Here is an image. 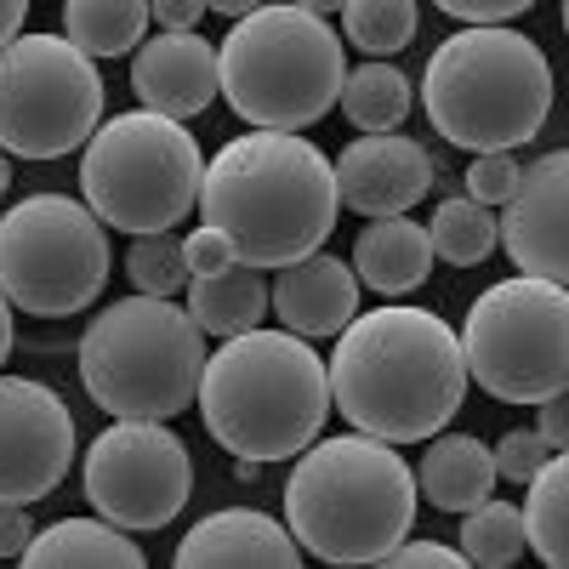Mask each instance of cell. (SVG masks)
I'll list each match as a JSON object with an SVG mask.
<instances>
[{"label":"cell","instance_id":"cell-1","mask_svg":"<svg viewBox=\"0 0 569 569\" xmlns=\"http://www.w3.org/2000/svg\"><path fill=\"white\" fill-rule=\"evenodd\" d=\"M461 337L427 308H370L353 313L330 353V405L359 433L388 445H421L445 433L467 399Z\"/></svg>","mask_w":569,"mask_h":569},{"label":"cell","instance_id":"cell-2","mask_svg":"<svg viewBox=\"0 0 569 569\" xmlns=\"http://www.w3.org/2000/svg\"><path fill=\"white\" fill-rule=\"evenodd\" d=\"M342 194L337 166L302 131H246L217 149L200 182V217L217 222L240 262L291 268L325 251Z\"/></svg>","mask_w":569,"mask_h":569},{"label":"cell","instance_id":"cell-3","mask_svg":"<svg viewBox=\"0 0 569 569\" xmlns=\"http://www.w3.org/2000/svg\"><path fill=\"white\" fill-rule=\"evenodd\" d=\"M421 485L410 461L376 433H337L313 439L291 479H284V525L297 547L319 563L359 569V563H388V552L416 525Z\"/></svg>","mask_w":569,"mask_h":569},{"label":"cell","instance_id":"cell-4","mask_svg":"<svg viewBox=\"0 0 569 569\" xmlns=\"http://www.w3.org/2000/svg\"><path fill=\"white\" fill-rule=\"evenodd\" d=\"M200 416L228 456H251L262 467L291 461L325 433L330 365L284 325L222 337V348L206 359Z\"/></svg>","mask_w":569,"mask_h":569},{"label":"cell","instance_id":"cell-5","mask_svg":"<svg viewBox=\"0 0 569 569\" xmlns=\"http://www.w3.org/2000/svg\"><path fill=\"white\" fill-rule=\"evenodd\" d=\"M421 109L456 149H525L552 114V63L507 23H461L427 58Z\"/></svg>","mask_w":569,"mask_h":569},{"label":"cell","instance_id":"cell-6","mask_svg":"<svg viewBox=\"0 0 569 569\" xmlns=\"http://www.w3.org/2000/svg\"><path fill=\"white\" fill-rule=\"evenodd\" d=\"M206 330L194 313L171 297L137 291L126 302H109L80 337V388L86 399L131 416V421H171L200 405L206 382Z\"/></svg>","mask_w":569,"mask_h":569},{"label":"cell","instance_id":"cell-7","mask_svg":"<svg viewBox=\"0 0 569 569\" xmlns=\"http://www.w3.org/2000/svg\"><path fill=\"white\" fill-rule=\"evenodd\" d=\"M217 74L222 98L246 126L262 131H302L330 114V103L342 98L348 58L342 34L330 29V18L308 7H262L233 18V29L217 46Z\"/></svg>","mask_w":569,"mask_h":569},{"label":"cell","instance_id":"cell-8","mask_svg":"<svg viewBox=\"0 0 569 569\" xmlns=\"http://www.w3.org/2000/svg\"><path fill=\"white\" fill-rule=\"evenodd\" d=\"M206 154L194 131L171 114L131 109L91 131L80 149V194L120 233H160L177 228L200 200Z\"/></svg>","mask_w":569,"mask_h":569},{"label":"cell","instance_id":"cell-9","mask_svg":"<svg viewBox=\"0 0 569 569\" xmlns=\"http://www.w3.org/2000/svg\"><path fill=\"white\" fill-rule=\"evenodd\" d=\"M467 376L501 405H541L569 382V284L518 273L467 308Z\"/></svg>","mask_w":569,"mask_h":569},{"label":"cell","instance_id":"cell-10","mask_svg":"<svg viewBox=\"0 0 569 569\" xmlns=\"http://www.w3.org/2000/svg\"><path fill=\"white\" fill-rule=\"evenodd\" d=\"M109 222L86 200L29 194L0 217V291L34 319H69L109 284Z\"/></svg>","mask_w":569,"mask_h":569},{"label":"cell","instance_id":"cell-11","mask_svg":"<svg viewBox=\"0 0 569 569\" xmlns=\"http://www.w3.org/2000/svg\"><path fill=\"white\" fill-rule=\"evenodd\" d=\"M103 126V74L69 34H18L0 46V149L63 160Z\"/></svg>","mask_w":569,"mask_h":569},{"label":"cell","instance_id":"cell-12","mask_svg":"<svg viewBox=\"0 0 569 569\" xmlns=\"http://www.w3.org/2000/svg\"><path fill=\"white\" fill-rule=\"evenodd\" d=\"M80 485H86V501L109 525H120L131 536L166 530L188 507V496H194V456H188V445L166 421L114 416V427H103L91 439V450L80 461Z\"/></svg>","mask_w":569,"mask_h":569},{"label":"cell","instance_id":"cell-13","mask_svg":"<svg viewBox=\"0 0 569 569\" xmlns=\"http://www.w3.org/2000/svg\"><path fill=\"white\" fill-rule=\"evenodd\" d=\"M74 467V416L34 376H0V501H40Z\"/></svg>","mask_w":569,"mask_h":569},{"label":"cell","instance_id":"cell-14","mask_svg":"<svg viewBox=\"0 0 569 569\" xmlns=\"http://www.w3.org/2000/svg\"><path fill=\"white\" fill-rule=\"evenodd\" d=\"M501 246L525 273L569 284V149H552L518 171L501 211Z\"/></svg>","mask_w":569,"mask_h":569},{"label":"cell","instance_id":"cell-15","mask_svg":"<svg viewBox=\"0 0 569 569\" xmlns=\"http://www.w3.org/2000/svg\"><path fill=\"white\" fill-rule=\"evenodd\" d=\"M433 177H439L433 154L405 131H365L337 154V194L359 217H399L421 206Z\"/></svg>","mask_w":569,"mask_h":569},{"label":"cell","instance_id":"cell-16","mask_svg":"<svg viewBox=\"0 0 569 569\" xmlns=\"http://www.w3.org/2000/svg\"><path fill=\"white\" fill-rule=\"evenodd\" d=\"M131 91L142 109L171 114V120H194L217 103L222 74H217V46L200 29H160L142 34L131 52Z\"/></svg>","mask_w":569,"mask_h":569},{"label":"cell","instance_id":"cell-17","mask_svg":"<svg viewBox=\"0 0 569 569\" xmlns=\"http://www.w3.org/2000/svg\"><path fill=\"white\" fill-rule=\"evenodd\" d=\"M302 547L291 525L257 512V507H222L206 512L194 530L177 541L182 569H297Z\"/></svg>","mask_w":569,"mask_h":569},{"label":"cell","instance_id":"cell-18","mask_svg":"<svg viewBox=\"0 0 569 569\" xmlns=\"http://www.w3.org/2000/svg\"><path fill=\"white\" fill-rule=\"evenodd\" d=\"M273 313L284 330H297L308 342H325V337H342L348 319L359 313V273L353 262H337V257H302L291 268H279L273 279Z\"/></svg>","mask_w":569,"mask_h":569},{"label":"cell","instance_id":"cell-19","mask_svg":"<svg viewBox=\"0 0 569 569\" xmlns=\"http://www.w3.org/2000/svg\"><path fill=\"white\" fill-rule=\"evenodd\" d=\"M353 273L376 297H410L427 284V273H433V240H427V228L410 222L405 211L399 217H370L353 240Z\"/></svg>","mask_w":569,"mask_h":569},{"label":"cell","instance_id":"cell-20","mask_svg":"<svg viewBox=\"0 0 569 569\" xmlns=\"http://www.w3.org/2000/svg\"><path fill=\"white\" fill-rule=\"evenodd\" d=\"M416 485H421V501L433 507V512H456L461 518L467 507L490 501V490L501 485L496 450L485 439H472V433H445V439L427 445Z\"/></svg>","mask_w":569,"mask_h":569},{"label":"cell","instance_id":"cell-21","mask_svg":"<svg viewBox=\"0 0 569 569\" xmlns=\"http://www.w3.org/2000/svg\"><path fill=\"white\" fill-rule=\"evenodd\" d=\"M188 313L206 337H240V330H257L262 313H273V284L268 268L233 262L222 273H194L188 279Z\"/></svg>","mask_w":569,"mask_h":569},{"label":"cell","instance_id":"cell-22","mask_svg":"<svg viewBox=\"0 0 569 569\" xmlns=\"http://www.w3.org/2000/svg\"><path fill=\"white\" fill-rule=\"evenodd\" d=\"M23 563L34 569H137L142 552L131 530L109 525V518H58L52 530H34Z\"/></svg>","mask_w":569,"mask_h":569},{"label":"cell","instance_id":"cell-23","mask_svg":"<svg viewBox=\"0 0 569 569\" xmlns=\"http://www.w3.org/2000/svg\"><path fill=\"white\" fill-rule=\"evenodd\" d=\"M149 23V0H63V34L86 58H131Z\"/></svg>","mask_w":569,"mask_h":569},{"label":"cell","instance_id":"cell-24","mask_svg":"<svg viewBox=\"0 0 569 569\" xmlns=\"http://www.w3.org/2000/svg\"><path fill=\"white\" fill-rule=\"evenodd\" d=\"M525 536L530 552L552 569H569V450H552L525 496Z\"/></svg>","mask_w":569,"mask_h":569},{"label":"cell","instance_id":"cell-25","mask_svg":"<svg viewBox=\"0 0 569 569\" xmlns=\"http://www.w3.org/2000/svg\"><path fill=\"white\" fill-rule=\"evenodd\" d=\"M342 114L359 126V131H399L416 109V91H410V74L393 69L388 58H370L365 69H353L342 80Z\"/></svg>","mask_w":569,"mask_h":569},{"label":"cell","instance_id":"cell-26","mask_svg":"<svg viewBox=\"0 0 569 569\" xmlns=\"http://www.w3.org/2000/svg\"><path fill=\"white\" fill-rule=\"evenodd\" d=\"M427 240H433V257L456 262V268H479L490 262V251L501 246V217L496 206L472 200V194H456L433 211V222H427Z\"/></svg>","mask_w":569,"mask_h":569},{"label":"cell","instance_id":"cell-27","mask_svg":"<svg viewBox=\"0 0 569 569\" xmlns=\"http://www.w3.org/2000/svg\"><path fill=\"white\" fill-rule=\"evenodd\" d=\"M530 547L525 536V507H512V501H479V507H467L461 512V558L467 563H485V569H507L518 563Z\"/></svg>","mask_w":569,"mask_h":569},{"label":"cell","instance_id":"cell-28","mask_svg":"<svg viewBox=\"0 0 569 569\" xmlns=\"http://www.w3.org/2000/svg\"><path fill=\"white\" fill-rule=\"evenodd\" d=\"M342 34L365 58H393L416 40V0H348Z\"/></svg>","mask_w":569,"mask_h":569},{"label":"cell","instance_id":"cell-29","mask_svg":"<svg viewBox=\"0 0 569 569\" xmlns=\"http://www.w3.org/2000/svg\"><path fill=\"white\" fill-rule=\"evenodd\" d=\"M126 273L137 291H149V297H177L188 291V251L171 228L160 233H137L131 240V257H126Z\"/></svg>","mask_w":569,"mask_h":569},{"label":"cell","instance_id":"cell-30","mask_svg":"<svg viewBox=\"0 0 569 569\" xmlns=\"http://www.w3.org/2000/svg\"><path fill=\"white\" fill-rule=\"evenodd\" d=\"M490 450H496V472L507 485H530L541 472V461L552 456V445L541 439V427H512V433H501Z\"/></svg>","mask_w":569,"mask_h":569},{"label":"cell","instance_id":"cell-31","mask_svg":"<svg viewBox=\"0 0 569 569\" xmlns=\"http://www.w3.org/2000/svg\"><path fill=\"white\" fill-rule=\"evenodd\" d=\"M518 166L512 149H485V154H472L467 166V194L472 200H485V206H507L512 200V188H518Z\"/></svg>","mask_w":569,"mask_h":569},{"label":"cell","instance_id":"cell-32","mask_svg":"<svg viewBox=\"0 0 569 569\" xmlns=\"http://www.w3.org/2000/svg\"><path fill=\"white\" fill-rule=\"evenodd\" d=\"M182 251H188V279H194V273H222V268L240 262V251H233V240H228L217 222H200L182 240Z\"/></svg>","mask_w":569,"mask_h":569},{"label":"cell","instance_id":"cell-33","mask_svg":"<svg viewBox=\"0 0 569 569\" xmlns=\"http://www.w3.org/2000/svg\"><path fill=\"white\" fill-rule=\"evenodd\" d=\"M433 7L456 23H512V18H525L536 0H433Z\"/></svg>","mask_w":569,"mask_h":569},{"label":"cell","instance_id":"cell-34","mask_svg":"<svg viewBox=\"0 0 569 569\" xmlns=\"http://www.w3.org/2000/svg\"><path fill=\"white\" fill-rule=\"evenodd\" d=\"M29 541H34L29 501H0V558H23Z\"/></svg>","mask_w":569,"mask_h":569},{"label":"cell","instance_id":"cell-35","mask_svg":"<svg viewBox=\"0 0 569 569\" xmlns=\"http://www.w3.org/2000/svg\"><path fill=\"white\" fill-rule=\"evenodd\" d=\"M388 563H405V569H456V563H467L461 558V547H439V541H399L393 552H388Z\"/></svg>","mask_w":569,"mask_h":569},{"label":"cell","instance_id":"cell-36","mask_svg":"<svg viewBox=\"0 0 569 569\" xmlns=\"http://www.w3.org/2000/svg\"><path fill=\"white\" fill-rule=\"evenodd\" d=\"M536 427H541V439L552 450H569V388L536 405Z\"/></svg>","mask_w":569,"mask_h":569},{"label":"cell","instance_id":"cell-37","mask_svg":"<svg viewBox=\"0 0 569 569\" xmlns=\"http://www.w3.org/2000/svg\"><path fill=\"white\" fill-rule=\"evenodd\" d=\"M206 12H211L206 0H149V18H154L160 29H200Z\"/></svg>","mask_w":569,"mask_h":569},{"label":"cell","instance_id":"cell-38","mask_svg":"<svg viewBox=\"0 0 569 569\" xmlns=\"http://www.w3.org/2000/svg\"><path fill=\"white\" fill-rule=\"evenodd\" d=\"M23 18H29V0H0V46H7V40H18Z\"/></svg>","mask_w":569,"mask_h":569},{"label":"cell","instance_id":"cell-39","mask_svg":"<svg viewBox=\"0 0 569 569\" xmlns=\"http://www.w3.org/2000/svg\"><path fill=\"white\" fill-rule=\"evenodd\" d=\"M12 342H18V325H12V297L0 291V365H7V353H12Z\"/></svg>","mask_w":569,"mask_h":569},{"label":"cell","instance_id":"cell-40","mask_svg":"<svg viewBox=\"0 0 569 569\" xmlns=\"http://www.w3.org/2000/svg\"><path fill=\"white\" fill-rule=\"evenodd\" d=\"M206 7H211L217 18H228V23H233V18H246V12H257L262 0H206Z\"/></svg>","mask_w":569,"mask_h":569},{"label":"cell","instance_id":"cell-41","mask_svg":"<svg viewBox=\"0 0 569 569\" xmlns=\"http://www.w3.org/2000/svg\"><path fill=\"white\" fill-rule=\"evenodd\" d=\"M297 7H308V12H319V18H330V12H342L348 0H297Z\"/></svg>","mask_w":569,"mask_h":569},{"label":"cell","instance_id":"cell-42","mask_svg":"<svg viewBox=\"0 0 569 569\" xmlns=\"http://www.w3.org/2000/svg\"><path fill=\"white\" fill-rule=\"evenodd\" d=\"M12 188V160H7V149H0V194Z\"/></svg>","mask_w":569,"mask_h":569},{"label":"cell","instance_id":"cell-43","mask_svg":"<svg viewBox=\"0 0 569 569\" xmlns=\"http://www.w3.org/2000/svg\"><path fill=\"white\" fill-rule=\"evenodd\" d=\"M563 34H569V0H563Z\"/></svg>","mask_w":569,"mask_h":569},{"label":"cell","instance_id":"cell-44","mask_svg":"<svg viewBox=\"0 0 569 569\" xmlns=\"http://www.w3.org/2000/svg\"><path fill=\"white\" fill-rule=\"evenodd\" d=\"M563 388H569V382H563Z\"/></svg>","mask_w":569,"mask_h":569}]
</instances>
